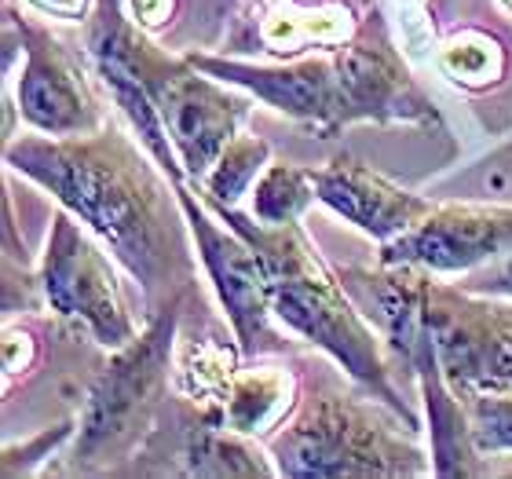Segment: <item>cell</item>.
Returning a JSON list of instances; mask_svg holds the SVG:
<instances>
[{
  "label": "cell",
  "instance_id": "cell-1",
  "mask_svg": "<svg viewBox=\"0 0 512 479\" xmlns=\"http://www.w3.org/2000/svg\"><path fill=\"white\" fill-rule=\"evenodd\" d=\"M8 161L107 238L147 289L169 278L180 253L169 202L147 161L121 136L22 139L8 147Z\"/></svg>",
  "mask_w": 512,
  "mask_h": 479
},
{
  "label": "cell",
  "instance_id": "cell-2",
  "mask_svg": "<svg viewBox=\"0 0 512 479\" xmlns=\"http://www.w3.org/2000/svg\"><path fill=\"white\" fill-rule=\"evenodd\" d=\"M216 213L260 253L271 278V308L278 319L304 333L311 344L326 348L355 381L370 384L406 421H414L384 377V359L374 333L366 330V322L344 300V289L333 282L319 256L311 253L308 238L300 235L297 224H253L246 216L231 213V205H216Z\"/></svg>",
  "mask_w": 512,
  "mask_h": 479
},
{
  "label": "cell",
  "instance_id": "cell-3",
  "mask_svg": "<svg viewBox=\"0 0 512 479\" xmlns=\"http://www.w3.org/2000/svg\"><path fill=\"white\" fill-rule=\"evenodd\" d=\"M176 311H180V300H172V308L161 311L143 337L118 348L107 370L96 377L74 447V461L81 472L121 461L143 439V432L154 428V414L169 381L172 344H176Z\"/></svg>",
  "mask_w": 512,
  "mask_h": 479
},
{
  "label": "cell",
  "instance_id": "cell-4",
  "mask_svg": "<svg viewBox=\"0 0 512 479\" xmlns=\"http://www.w3.org/2000/svg\"><path fill=\"white\" fill-rule=\"evenodd\" d=\"M282 476H417L421 454L348 395L311 399L275 439Z\"/></svg>",
  "mask_w": 512,
  "mask_h": 479
},
{
  "label": "cell",
  "instance_id": "cell-5",
  "mask_svg": "<svg viewBox=\"0 0 512 479\" xmlns=\"http://www.w3.org/2000/svg\"><path fill=\"white\" fill-rule=\"evenodd\" d=\"M421 322L458 392H512V308L465 300L425 278Z\"/></svg>",
  "mask_w": 512,
  "mask_h": 479
},
{
  "label": "cell",
  "instance_id": "cell-6",
  "mask_svg": "<svg viewBox=\"0 0 512 479\" xmlns=\"http://www.w3.org/2000/svg\"><path fill=\"white\" fill-rule=\"evenodd\" d=\"M41 286L48 308L63 319H74L103 348H125L128 341H136V326L128 319L121 289L110 275V264L96 245L77 231L70 216L52 220Z\"/></svg>",
  "mask_w": 512,
  "mask_h": 479
},
{
  "label": "cell",
  "instance_id": "cell-7",
  "mask_svg": "<svg viewBox=\"0 0 512 479\" xmlns=\"http://www.w3.org/2000/svg\"><path fill=\"white\" fill-rule=\"evenodd\" d=\"M180 205L187 224H191L194 242H198V253H202L205 267H209V275L216 282V293H220L227 315L235 322L242 348L246 352H275V348H282L278 337L271 333V326H267V311L275 308H271V278H267L260 253L238 235L235 227L220 231L202 205H194L191 191H183V187Z\"/></svg>",
  "mask_w": 512,
  "mask_h": 479
},
{
  "label": "cell",
  "instance_id": "cell-8",
  "mask_svg": "<svg viewBox=\"0 0 512 479\" xmlns=\"http://www.w3.org/2000/svg\"><path fill=\"white\" fill-rule=\"evenodd\" d=\"M512 249V205H439L410 231L388 242L384 264H417L425 271H469Z\"/></svg>",
  "mask_w": 512,
  "mask_h": 479
},
{
  "label": "cell",
  "instance_id": "cell-9",
  "mask_svg": "<svg viewBox=\"0 0 512 479\" xmlns=\"http://www.w3.org/2000/svg\"><path fill=\"white\" fill-rule=\"evenodd\" d=\"M26 66L19 77V110L48 136H85L99 125V110L88 96L81 70L70 55L41 30H22Z\"/></svg>",
  "mask_w": 512,
  "mask_h": 479
},
{
  "label": "cell",
  "instance_id": "cell-10",
  "mask_svg": "<svg viewBox=\"0 0 512 479\" xmlns=\"http://www.w3.org/2000/svg\"><path fill=\"white\" fill-rule=\"evenodd\" d=\"M194 70L242 85L267 99L271 107H278L289 118L315 121L322 128L344 125V99H341V81H337V66L326 59H304V63L289 66H253V63H224V59H191Z\"/></svg>",
  "mask_w": 512,
  "mask_h": 479
},
{
  "label": "cell",
  "instance_id": "cell-11",
  "mask_svg": "<svg viewBox=\"0 0 512 479\" xmlns=\"http://www.w3.org/2000/svg\"><path fill=\"white\" fill-rule=\"evenodd\" d=\"M341 81L344 121H436V110L410 85L388 48L352 44L333 59Z\"/></svg>",
  "mask_w": 512,
  "mask_h": 479
},
{
  "label": "cell",
  "instance_id": "cell-12",
  "mask_svg": "<svg viewBox=\"0 0 512 479\" xmlns=\"http://www.w3.org/2000/svg\"><path fill=\"white\" fill-rule=\"evenodd\" d=\"M311 180H315V198L319 202H326L344 220H352V224H359L377 238L403 235L417 220L428 216V202H421L417 194L392 187L377 172H370L352 158H337L326 169L311 172Z\"/></svg>",
  "mask_w": 512,
  "mask_h": 479
},
{
  "label": "cell",
  "instance_id": "cell-13",
  "mask_svg": "<svg viewBox=\"0 0 512 479\" xmlns=\"http://www.w3.org/2000/svg\"><path fill=\"white\" fill-rule=\"evenodd\" d=\"M165 472H183V476H271L260 454L246 447L235 432L198 421V417L183 421L176 447H172V465Z\"/></svg>",
  "mask_w": 512,
  "mask_h": 479
},
{
  "label": "cell",
  "instance_id": "cell-14",
  "mask_svg": "<svg viewBox=\"0 0 512 479\" xmlns=\"http://www.w3.org/2000/svg\"><path fill=\"white\" fill-rule=\"evenodd\" d=\"M289 403V377L275 370H253L242 373L224 399V425L238 436L260 432V428L275 425L278 414Z\"/></svg>",
  "mask_w": 512,
  "mask_h": 479
},
{
  "label": "cell",
  "instance_id": "cell-15",
  "mask_svg": "<svg viewBox=\"0 0 512 479\" xmlns=\"http://www.w3.org/2000/svg\"><path fill=\"white\" fill-rule=\"evenodd\" d=\"M267 143L256 136H235L224 147V154L216 158V165L205 176V191L213 198V205H235L246 187L256 180V172L264 169L267 161Z\"/></svg>",
  "mask_w": 512,
  "mask_h": 479
},
{
  "label": "cell",
  "instance_id": "cell-16",
  "mask_svg": "<svg viewBox=\"0 0 512 479\" xmlns=\"http://www.w3.org/2000/svg\"><path fill=\"white\" fill-rule=\"evenodd\" d=\"M315 198V180L311 172L275 165L264 172V180L256 183L253 194V216L260 224H293L300 209Z\"/></svg>",
  "mask_w": 512,
  "mask_h": 479
},
{
  "label": "cell",
  "instance_id": "cell-17",
  "mask_svg": "<svg viewBox=\"0 0 512 479\" xmlns=\"http://www.w3.org/2000/svg\"><path fill=\"white\" fill-rule=\"evenodd\" d=\"M439 66L465 85H487L502 74V48L483 33H461L439 52Z\"/></svg>",
  "mask_w": 512,
  "mask_h": 479
},
{
  "label": "cell",
  "instance_id": "cell-18",
  "mask_svg": "<svg viewBox=\"0 0 512 479\" xmlns=\"http://www.w3.org/2000/svg\"><path fill=\"white\" fill-rule=\"evenodd\" d=\"M469 425L476 450H512V392L469 395Z\"/></svg>",
  "mask_w": 512,
  "mask_h": 479
},
{
  "label": "cell",
  "instance_id": "cell-19",
  "mask_svg": "<svg viewBox=\"0 0 512 479\" xmlns=\"http://www.w3.org/2000/svg\"><path fill=\"white\" fill-rule=\"evenodd\" d=\"M264 41L278 52H297L304 41H337L344 33L341 15H271L264 22Z\"/></svg>",
  "mask_w": 512,
  "mask_h": 479
},
{
  "label": "cell",
  "instance_id": "cell-20",
  "mask_svg": "<svg viewBox=\"0 0 512 479\" xmlns=\"http://www.w3.org/2000/svg\"><path fill=\"white\" fill-rule=\"evenodd\" d=\"M469 187L476 191L472 198H480V202H491V205L512 202V147L498 150L494 158L476 165L469 176Z\"/></svg>",
  "mask_w": 512,
  "mask_h": 479
},
{
  "label": "cell",
  "instance_id": "cell-21",
  "mask_svg": "<svg viewBox=\"0 0 512 479\" xmlns=\"http://www.w3.org/2000/svg\"><path fill=\"white\" fill-rule=\"evenodd\" d=\"M132 15L143 26H158L169 15V0H132Z\"/></svg>",
  "mask_w": 512,
  "mask_h": 479
},
{
  "label": "cell",
  "instance_id": "cell-22",
  "mask_svg": "<svg viewBox=\"0 0 512 479\" xmlns=\"http://www.w3.org/2000/svg\"><path fill=\"white\" fill-rule=\"evenodd\" d=\"M41 11H52V15H63V19H77L85 11V0H33Z\"/></svg>",
  "mask_w": 512,
  "mask_h": 479
},
{
  "label": "cell",
  "instance_id": "cell-23",
  "mask_svg": "<svg viewBox=\"0 0 512 479\" xmlns=\"http://www.w3.org/2000/svg\"><path fill=\"white\" fill-rule=\"evenodd\" d=\"M494 293H509L512 297V249L505 253V260L494 267V282H491Z\"/></svg>",
  "mask_w": 512,
  "mask_h": 479
},
{
  "label": "cell",
  "instance_id": "cell-24",
  "mask_svg": "<svg viewBox=\"0 0 512 479\" xmlns=\"http://www.w3.org/2000/svg\"><path fill=\"white\" fill-rule=\"evenodd\" d=\"M403 4H417V0H403Z\"/></svg>",
  "mask_w": 512,
  "mask_h": 479
},
{
  "label": "cell",
  "instance_id": "cell-25",
  "mask_svg": "<svg viewBox=\"0 0 512 479\" xmlns=\"http://www.w3.org/2000/svg\"><path fill=\"white\" fill-rule=\"evenodd\" d=\"M505 4H509V8H512V0H505Z\"/></svg>",
  "mask_w": 512,
  "mask_h": 479
}]
</instances>
